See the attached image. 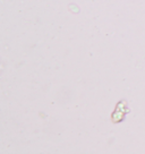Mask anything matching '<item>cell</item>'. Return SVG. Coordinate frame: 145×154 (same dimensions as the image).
<instances>
[{"instance_id": "6da1fadb", "label": "cell", "mask_w": 145, "mask_h": 154, "mask_svg": "<svg viewBox=\"0 0 145 154\" xmlns=\"http://www.w3.org/2000/svg\"><path fill=\"white\" fill-rule=\"evenodd\" d=\"M129 113V106L128 102L126 100H120L116 104V108L113 112L111 113V121L113 124H119L121 121H124L125 117Z\"/></svg>"}]
</instances>
